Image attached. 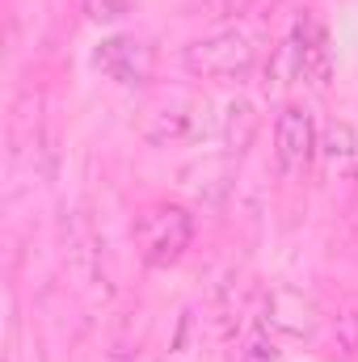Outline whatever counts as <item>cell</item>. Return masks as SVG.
I'll return each instance as SVG.
<instances>
[{"label": "cell", "instance_id": "cell-6", "mask_svg": "<svg viewBox=\"0 0 358 362\" xmlns=\"http://www.w3.org/2000/svg\"><path fill=\"white\" fill-rule=\"evenodd\" d=\"M253 131H258L253 110H249L245 101H236V105L228 110V148H232V152H245V148L253 144Z\"/></svg>", "mask_w": 358, "mask_h": 362}, {"label": "cell", "instance_id": "cell-7", "mask_svg": "<svg viewBox=\"0 0 358 362\" xmlns=\"http://www.w3.org/2000/svg\"><path fill=\"white\" fill-rule=\"evenodd\" d=\"M325 144H329V156H333V160H337V156H350V152H354V131H350L346 122H333L329 135H325Z\"/></svg>", "mask_w": 358, "mask_h": 362}, {"label": "cell", "instance_id": "cell-9", "mask_svg": "<svg viewBox=\"0 0 358 362\" xmlns=\"http://www.w3.org/2000/svg\"><path fill=\"white\" fill-rule=\"evenodd\" d=\"M236 362H278V350H274V341H270V337L258 333V337H249V346L241 350V358H236Z\"/></svg>", "mask_w": 358, "mask_h": 362}, {"label": "cell", "instance_id": "cell-8", "mask_svg": "<svg viewBox=\"0 0 358 362\" xmlns=\"http://www.w3.org/2000/svg\"><path fill=\"white\" fill-rule=\"evenodd\" d=\"M131 8V0H85V13L93 21H118Z\"/></svg>", "mask_w": 358, "mask_h": 362}, {"label": "cell", "instance_id": "cell-5", "mask_svg": "<svg viewBox=\"0 0 358 362\" xmlns=\"http://www.w3.org/2000/svg\"><path fill=\"white\" fill-rule=\"evenodd\" d=\"M144 135H148L152 144L185 139V135H190V114H181V110H161V114H152V122L144 127Z\"/></svg>", "mask_w": 358, "mask_h": 362}, {"label": "cell", "instance_id": "cell-3", "mask_svg": "<svg viewBox=\"0 0 358 362\" xmlns=\"http://www.w3.org/2000/svg\"><path fill=\"white\" fill-rule=\"evenodd\" d=\"M312 148H316V131H312V118L299 110V105H287L274 122V152H278V165L287 173H304L308 160H312Z\"/></svg>", "mask_w": 358, "mask_h": 362}, {"label": "cell", "instance_id": "cell-1", "mask_svg": "<svg viewBox=\"0 0 358 362\" xmlns=\"http://www.w3.org/2000/svg\"><path fill=\"white\" fill-rule=\"evenodd\" d=\"M181 59H185V68L194 76H207V81H241L253 68V47H249L245 34L224 30V34H211V38L190 42Z\"/></svg>", "mask_w": 358, "mask_h": 362}, {"label": "cell", "instance_id": "cell-4", "mask_svg": "<svg viewBox=\"0 0 358 362\" xmlns=\"http://www.w3.org/2000/svg\"><path fill=\"white\" fill-rule=\"evenodd\" d=\"M97 68L105 76H114L118 85H144L152 72V51L135 38H110L97 51Z\"/></svg>", "mask_w": 358, "mask_h": 362}, {"label": "cell", "instance_id": "cell-2", "mask_svg": "<svg viewBox=\"0 0 358 362\" xmlns=\"http://www.w3.org/2000/svg\"><path fill=\"white\" fill-rule=\"evenodd\" d=\"M190 236H194V223L181 206H156L135 223V240L148 266H173L190 249Z\"/></svg>", "mask_w": 358, "mask_h": 362}]
</instances>
